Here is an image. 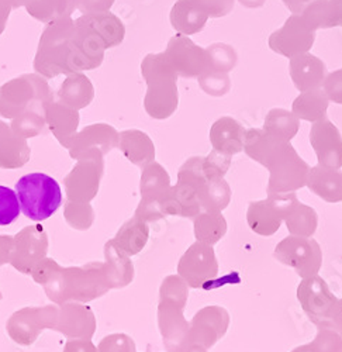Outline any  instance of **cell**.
<instances>
[{"label": "cell", "mask_w": 342, "mask_h": 352, "mask_svg": "<svg viewBox=\"0 0 342 352\" xmlns=\"http://www.w3.org/2000/svg\"><path fill=\"white\" fill-rule=\"evenodd\" d=\"M120 237L124 241V248L130 254H135L146 245L148 240V228L142 223L133 220L123 228Z\"/></svg>", "instance_id": "cell-20"}, {"label": "cell", "mask_w": 342, "mask_h": 352, "mask_svg": "<svg viewBox=\"0 0 342 352\" xmlns=\"http://www.w3.org/2000/svg\"><path fill=\"white\" fill-rule=\"evenodd\" d=\"M308 345L312 352H342V331L332 324L317 327V334Z\"/></svg>", "instance_id": "cell-18"}, {"label": "cell", "mask_w": 342, "mask_h": 352, "mask_svg": "<svg viewBox=\"0 0 342 352\" xmlns=\"http://www.w3.org/2000/svg\"><path fill=\"white\" fill-rule=\"evenodd\" d=\"M297 201L296 192L271 195L264 200L251 201L247 210V223L258 236L272 237Z\"/></svg>", "instance_id": "cell-4"}, {"label": "cell", "mask_w": 342, "mask_h": 352, "mask_svg": "<svg viewBox=\"0 0 342 352\" xmlns=\"http://www.w3.org/2000/svg\"><path fill=\"white\" fill-rule=\"evenodd\" d=\"M142 195L147 200H158L161 199L169 189H170V179L166 170L158 165L154 164L142 176Z\"/></svg>", "instance_id": "cell-16"}, {"label": "cell", "mask_w": 342, "mask_h": 352, "mask_svg": "<svg viewBox=\"0 0 342 352\" xmlns=\"http://www.w3.org/2000/svg\"><path fill=\"white\" fill-rule=\"evenodd\" d=\"M185 306L159 302L158 321L165 348L169 352H185L189 344L190 322L183 314Z\"/></svg>", "instance_id": "cell-8"}, {"label": "cell", "mask_w": 342, "mask_h": 352, "mask_svg": "<svg viewBox=\"0 0 342 352\" xmlns=\"http://www.w3.org/2000/svg\"><path fill=\"white\" fill-rule=\"evenodd\" d=\"M331 324L337 327L339 331H342V299H338V303L331 317Z\"/></svg>", "instance_id": "cell-21"}, {"label": "cell", "mask_w": 342, "mask_h": 352, "mask_svg": "<svg viewBox=\"0 0 342 352\" xmlns=\"http://www.w3.org/2000/svg\"><path fill=\"white\" fill-rule=\"evenodd\" d=\"M218 274V262L213 245L196 241L181 256L178 263V275L192 289H201L207 282L216 279Z\"/></svg>", "instance_id": "cell-6"}, {"label": "cell", "mask_w": 342, "mask_h": 352, "mask_svg": "<svg viewBox=\"0 0 342 352\" xmlns=\"http://www.w3.org/2000/svg\"><path fill=\"white\" fill-rule=\"evenodd\" d=\"M269 181L266 193L283 195L296 192L307 185L310 166L297 155L293 146L286 145L268 165Z\"/></svg>", "instance_id": "cell-3"}, {"label": "cell", "mask_w": 342, "mask_h": 352, "mask_svg": "<svg viewBox=\"0 0 342 352\" xmlns=\"http://www.w3.org/2000/svg\"><path fill=\"white\" fill-rule=\"evenodd\" d=\"M20 201L16 190L0 186V226H10L20 216Z\"/></svg>", "instance_id": "cell-19"}, {"label": "cell", "mask_w": 342, "mask_h": 352, "mask_svg": "<svg viewBox=\"0 0 342 352\" xmlns=\"http://www.w3.org/2000/svg\"><path fill=\"white\" fill-rule=\"evenodd\" d=\"M283 141L275 138L269 133H262L252 130L245 137V151L247 154L256 162H260L265 168L271 164V161L286 146Z\"/></svg>", "instance_id": "cell-12"}, {"label": "cell", "mask_w": 342, "mask_h": 352, "mask_svg": "<svg viewBox=\"0 0 342 352\" xmlns=\"http://www.w3.org/2000/svg\"><path fill=\"white\" fill-rule=\"evenodd\" d=\"M16 193L23 214L34 221L51 217L62 203L58 182L41 172L21 176L16 184Z\"/></svg>", "instance_id": "cell-1"}, {"label": "cell", "mask_w": 342, "mask_h": 352, "mask_svg": "<svg viewBox=\"0 0 342 352\" xmlns=\"http://www.w3.org/2000/svg\"><path fill=\"white\" fill-rule=\"evenodd\" d=\"M185 352H209L207 348L202 346V345H196V344H192L187 346V349Z\"/></svg>", "instance_id": "cell-22"}, {"label": "cell", "mask_w": 342, "mask_h": 352, "mask_svg": "<svg viewBox=\"0 0 342 352\" xmlns=\"http://www.w3.org/2000/svg\"><path fill=\"white\" fill-rule=\"evenodd\" d=\"M228 230V224L221 212H201L193 219V232L196 241L216 245Z\"/></svg>", "instance_id": "cell-14"}, {"label": "cell", "mask_w": 342, "mask_h": 352, "mask_svg": "<svg viewBox=\"0 0 342 352\" xmlns=\"http://www.w3.org/2000/svg\"><path fill=\"white\" fill-rule=\"evenodd\" d=\"M297 300L317 327L331 324V317L338 303L328 283L319 275L301 279L297 287Z\"/></svg>", "instance_id": "cell-5"}, {"label": "cell", "mask_w": 342, "mask_h": 352, "mask_svg": "<svg viewBox=\"0 0 342 352\" xmlns=\"http://www.w3.org/2000/svg\"><path fill=\"white\" fill-rule=\"evenodd\" d=\"M290 352H312V351H311L310 345H308V344H306V345H300V346H297V348L292 349Z\"/></svg>", "instance_id": "cell-23"}, {"label": "cell", "mask_w": 342, "mask_h": 352, "mask_svg": "<svg viewBox=\"0 0 342 352\" xmlns=\"http://www.w3.org/2000/svg\"><path fill=\"white\" fill-rule=\"evenodd\" d=\"M283 223L286 224L290 236L312 237L319 228V214L307 204L297 201Z\"/></svg>", "instance_id": "cell-15"}, {"label": "cell", "mask_w": 342, "mask_h": 352, "mask_svg": "<svg viewBox=\"0 0 342 352\" xmlns=\"http://www.w3.org/2000/svg\"><path fill=\"white\" fill-rule=\"evenodd\" d=\"M311 193H315L327 203L342 201V170L317 165L310 168L307 185Z\"/></svg>", "instance_id": "cell-10"}, {"label": "cell", "mask_w": 342, "mask_h": 352, "mask_svg": "<svg viewBox=\"0 0 342 352\" xmlns=\"http://www.w3.org/2000/svg\"><path fill=\"white\" fill-rule=\"evenodd\" d=\"M273 256L283 265L293 268L301 279L319 275L323 265L321 247L311 237H286L276 245Z\"/></svg>", "instance_id": "cell-2"}, {"label": "cell", "mask_w": 342, "mask_h": 352, "mask_svg": "<svg viewBox=\"0 0 342 352\" xmlns=\"http://www.w3.org/2000/svg\"><path fill=\"white\" fill-rule=\"evenodd\" d=\"M228 327H230V313L221 306H206L198 310L190 321L189 344L210 349L227 334Z\"/></svg>", "instance_id": "cell-7"}, {"label": "cell", "mask_w": 342, "mask_h": 352, "mask_svg": "<svg viewBox=\"0 0 342 352\" xmlns=\"http://www.w3.org/2000/svg\"><path fill=\"white\" fill-rule=\"evenodd\" d=\"M189 299V285L179 275H170L165 278L161 292L159 302L165 303H176L186 307Z\"/></svg>", "instance_id": "cell-17"}, {"label": "cell", "mask_w": 342, "mask_h": 352, "mask_svg": "<svg viewBox=\"0 0 342 352\" xmlns=\"http://www.w3.org/2000/svg\"><path fill=\"white\" fill-rule=\"evenodd\" d=\"M242 135L244 130L238 123L231 119H223L212 130V144L216 151L231 157L242 150Z\"/></svg>", "instance_id": "cell-13"}, {"label": "cell", "mask_w": 342, "mask_h": 352, "mask_svg": "<svg viewBox=\"0 0 342 352\" xmlns=\"http://www.w3.org/2000/svg\"><path fill=\"white\" fill-rule=\"evenodd\" d=\"M311 145L315 148L319 165L341 169L342 140L338 130L328 122H321L311 130Z\"/></svg>", "instance_id": "cell-9"}, {"label": "cell", "mask_w": 342, "mask_h": 352, "mask_svg": "<svg viewBox=\"0 0 342 352\" xmlns=\"http://www.w3.org/2000/svg\"><path fill=\"white\" fill-rule=\"evenodd\" d=\"M198 201L205 212H223L231 201V188L224 176H207L197 189Z\"/></svg>", "instance_id": "cell-11"}]
</instances>
